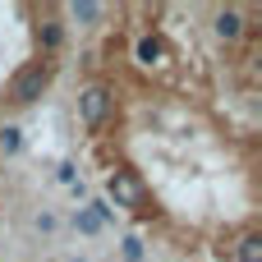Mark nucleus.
Segmentation results:
<instances>
[{"label":"nucleus","mask_w":262,"mask_h":262,"mask_svg":"<svg viewBox=\"0 0 262 262\" xmlns=\"http://www.w3.org/2000/svg\"><path fill=\"white\" fill-rule=\"evenodd\" d=\"M230 262H262V230H244L230 244Z\"/></svg>","instance_id":"7"},{"label":"nucleus","mask_w":262,"mask_h":262,"mask_svg":"<svg viewBox=\"0 0 262 262\" xmlns=\"http://www.w3.org/2000/svg\"><path fill=\"white\" fill-rule=\"evenodd\" d=\"M161 55H166V46H161L157 37H138V41H134V60H138L143 69H152V64H161Z\"/></svg>","instance_id":"8"},{"label":"nucleus","mask_w":262,"mask_h":262,"mask_svg":"<svg viewBox=\"0 0 262 262\" xmlns=\"http://www.w3.org/2000/svg\"><path fill=\"white\" fill-rule=\"evenodd\" d=\"M69 262H78V258H69Z\"/></svg>","instance_id":"15"},{"label":"nucleus","mask_w":262,"mask_h":262,"mask_svg":"<svg viewBox=\"0 0 262 262\" xmlns=\"http://www.w3.org/2000/svg\"><path fill=\"white\" fill-rule=\"evenodd\" d=\"M88 212H92L101 226H115V207H111L106 198H92V203H88Z\"/></svg>","instance_id":"11"},{"label":"nucleus","mask_w":262,"mask_h":262,"mask_svg":"<svg viewBox=\"0 0 262 262\" xmlns=\"http://www.w3.org/2000/svg\"><path fill=\"white\" fill-rule=\"evenodd\" d=\"M212 32H216L221 41H239V37H244V9H235V5L216 9V14H212Z\"/></svg>","instance_id":"5"},{"label":"nucleus","mask_w":262,"mask_h":262,"mask_svg":"<svg viewBox=\"0 0 262 262\" xmlns=\"http://www.w3.org/2000/svg\"><path fill=\"white\" fill-rule=\"evenodd\" d=\"M51 78H55V60H28L14 78H9V88H5V97L14 101V106H32L37 97H46V88H51Z\"/></svg>","instance_id":"1"},{"label":"nucleus","mask_w":262,"mask_h":262,"mask_svg":"<svg viewBox=\"0 0 262 262\" xmlns=\"http://www.w3.org/2000/svg\"><path fill=\"white\" fill-rule=\"evenodd\" d=\"M32 226H37L41 235H55V230H60V216H55V212H37V216H32Z\"/></svg>","instance_id":"12"},{"label":"nucleus","mask_w":262,"mask_h":262,"mask_svg":"<svg viewBox=\"0 0 262 262\" xmlns=\"http://www.w3.org/2000/svg\"><path fill=\"white\" fill-rule=\"evenodd\" d=\"M60 18H69V23H78V28H97V23L106 18V5H97V0H74V5H64ZM69 23H64V28H69Z\"/></svg>","instance_id":"6"},{"label":"nucleus","mask_w":262,"mask_h":262,"mask_svg":"<svg viewBox=\"0 0 262 262\" xmlns=\"http://www.w3.org/2000/svg\"><path fill=\"white\" fill-rule=\"evenodd\" d=\"M124 262H143V239L138 235H124Z\"/></svg>","instance_id":"13"},{"label":"nucleus","mask_w":262,"mask_h":262,"mask_svg":"<svg viewBox=\"0 0 262 262\" xmlns=\"http://www.w3.org/2000/svg\"><path fill=\"white\" fill-rule=\"evenodd\" d=\"M106 189H111L115 207H138V203H143V184H138L129 170H115V175L106 180Z\"/></svg>","instance_id":"4"},{"label":"nucleus","mask_w":262,"mask_h":262,"mask_svg":"<svg viewBox=\"0 0 262 262\" xmlns=\"http://www.w3.org/2000/svg\"><path fill=\"white\" fill-rule=\"evenodd\" d=\"M55 180H60V184H74V180H78V166H74V161H60V166H55Z\"/></svg>","instance_id":"14"},{"label":"nucleus","mask_w":262,"mask_h":262,"mask_svg":"<svg viewBox=\"0 0 262 262\" xmlns=\"http://www.w3.org/2000/svg\"><path fill=\"white\" fill-rule=\"evenodd\" d=\"M64 41H69L64 18H60V14H41V23H37V46H41V60L60 55V51H64Z\"/></svg>","instance_id":"3"},{"label":"nucleus","mask_w":262,"mask_h":262,"mask_svg":"<svg viewBox=\"0 0 262 262\" xmlns=\"http://www.w3.org/2000/svg\"><path fill=\"white\" fill-rule=\"evenodd\" d=\"M111 106H115V97H111V88H106V83H88V88H78V120H83L88 129L106 124Z\"/></svg>","instance_id":"2"},{"label":"nucleus","mask_w":262,"mask_h":262,"mask_svg":"<svg viewBox=\"0 0 262 262\" xmlns=\"http://www.w3.org/2000/svg\"><path fill=\"white\" fill-rule=\"evenodd\" d=\"M18 147H23V134H18V124H5V129H0V152H5V157H14Z\"/></svg>","instance_id":"9"},{"label":"nucleus","mask_w":262,"mask_h":262,"mask_svg":"<svg viewBox=\"0 0 262 262\" xmlns=\"http://www.w3.org/2000/svg\"><path fill=\"white\" fill-rule=\"evenodd\" d=\"M74 230H83V235H101V221H97L88 207H78V212H74Z\"/></svg>","instance_id":"10"}]
</instances>
